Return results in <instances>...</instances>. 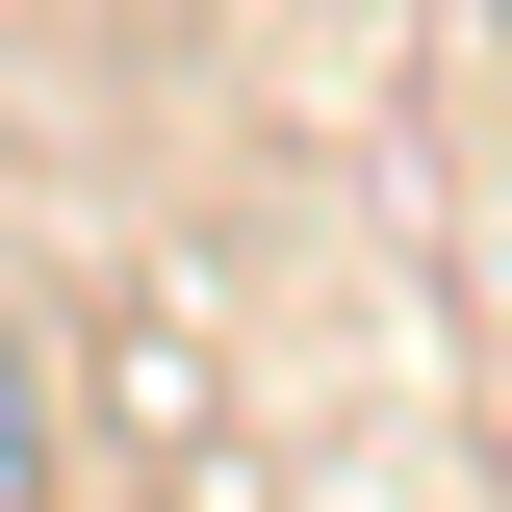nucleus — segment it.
I'll return each instance as SVG.
<instances>
[{"instance_id": "nucleus-1", "label": "nucleus", "mask_w": 512, "mask_h": 512, "mask_svg": "<svg viewBox=\"0 0 512 512\" xmlns=\"http://www.w3.org/2000/svg\"><path fill=\"white\" fill-rule=\"evenodd\" d=\"M0 512H52V359L0 333Z\"/></svg>"}, {"instance_id": "nucleus-2", "label": "nucleus", "mask_w": 512, "mask_h": 512, "mask_svg": "<svg viewBox=\"0 0 512 512\" xmlns=\"http://www.w3.org/2000/svg\"><path fill=\"white\" fill-rule=\"evenodd\" d=\"M487 52H512V0H487Z\"/></svg>"}]
</instances>
